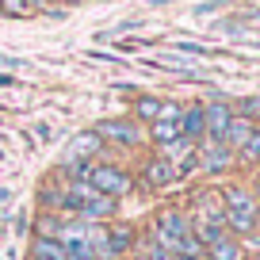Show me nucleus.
Segmentation results:
<instances>
[{
  "label": "nucleus",
  "mask_w": 260,
  "mask_h": 260,
  "mask_svg": "<svg viewBox=\"0 0 260 260\" xmlns=\"http://www.w3.org/2000/svg\"><path fill=\"white\" fill-rule=\"evenodd\" d=\"M222 207H226V230L234 237H249L260 226V203L252 199L249 187H241V184L226 187L222 191Z\"/></svg>",
  "instance_id": "nucleus-1"
},
{
  "label": "nucleus",
  "mask_w": 260,
  "mask_h": 260,
  "mask_svg": "<svg viewBox=\"0 0 260 260\" xmlns=\"http://www.w3.org/2000/svg\"><path fill=\"white\" fill-rule=\"evenodd\" d=\"M84 184H92L96 191L111 195V199H122V195L134 191V176H130L122 165H111V161H92L88 180H84Z\"/></svg>",
  "instance_id": "nucleus-2"
},
{
  "label": "nucleus",
  "mask_w": 260,
  "mask_h": 260,
  "mask_svg": "<svg viewBox=\"0 0 260 260\" xmlns=\"http://www.w3.org/2000/svg\"><path fill=\"white\" fill-rule=\"evenodd\" d=\"M92 130L104 138V146H119V149H134V146L146 142V126L138 119H104Z\"/></svg>",
  "instance_id": "nucleus-3"
},
{
  "label": "nucleus",
  "mask_w": 260,
  "mask_h": 260,
  "mask_svg": "<svg viewBox=\"0 0 260 260\" xmlns=\"http://www.w3.org/2000/svg\"><path fill=\"white\" fill-rule=\"evenodd\" d=\"M104 241H107V260H126L138 252V230L122 222H104Z\"/></svg>",
  "instance_id": "nucleus-4"
},
{
  "label": "nucleus",
  "mask_w": 260,
  "mask_h": 260,
  "mask_svg": "<svg viewBox=\"0 0 260 260\" xmlns=\"http://www.w3.org/2000/svg\"><path fill=\"white\" fill-rule=\"evenodd\" d=\"M187 234H191V218L184 211H161L153 218V237L161 245H169V249H176V241L187 237Z\"/></svg>",
  "instance_id": "nucleus-5"
},
{
  "label": "nucleus",
  "mask_w": 260,
  "mask_h": 260,
  "mask_svg": "<svg viewBox=\"0 0 260 260\" xmlns=\"http://www.w3.org/2000/svg\"><path fill=\"white\" fill-rule=\"evenodd\" d=\"M180 180V172H176V165L169 161V157H149L146 165H142V184L146 187H153V191H165V187H172Z\"/></svg>",
  "instance_id": "nucleus-6"
},
{
  "label": "nucleus",
  "mask_w": 260,
  "mask_h": 260,
  "mask_svg": "<svg viewBox=\"0 0 260 260\" xmlns=\"http://www.w3.org/2000/svg\"><path fill=\"white\" fill-rule=\"evenodd\" d=\"M100 153H104V138H100L96 130H84V134L69 138V146H65L61 161H96Z\"/></svg>",
  "instance_id": "nucleus-7"
},
{
  "label": "nucleus",
  "mask_w": 260,
  "mask_h": 260,
  "mask_svg": "<svg viewBox=\"0 0 260 260\" xmlns=\"http://www.w3.org/2000/svg\"><path fill=\"white\" fill-rule=\"evenodd\" d=\"M230 119H234V107H230V104H222V100L203 104V130H207V138H211V142H222Z\"/></svg>",
  "instance_id": "nucleus-8"
},
{
  "label": "nucleus",
  "mask_w": 260,
  "mask_h": 260,
  "mask_svg": "<svg viewBox=\"0 0 260 260\" xmlns=\"http://www.w3.org/2000/svg\"><path fill=\"white\" fill-rule=\"evenodd\" d=\"M203 260H245V249H241V241H237L234 234H226V237H218V241L207 245Z\"/></svg>",
  "instance_id": "nucleus-9"
},
{
  "label": "nucleus",
  "mask_w": 260,
  "mask_h": 260,
  "mask_svg": "<svg viewBox=\"0 0 260 260\" xmlns=\"http://www.w3.org/2000/svg\"><path fill=\"white\" fill-rule=\"evenodd\" d=\"M180 134H184L187 142H203L207 138V130H203V104L184 107V115H180Z\"/></svg>",
  "instance_id": "nucleus-10"
},
{
  "label": "nucleus",
  "mask_w": 260,
  "mask_h": 260,
  "mask_svg": "<svg viewBox=\"0 0 260 260\" xmlns=\"http://www.w3.org/2000/svg\"><path fill=\"white\" fill-rule=\"evenodd\" d=\"M252 130H256V122L234 111V119H230V126H226V134H222V142H226V146L237 153V149H241L245 142H249V134H252Z\"/></svg>",
  "instance_id": "nucleus-11"
},
{
  "label": "nucleus",
  "mask_w": 260,
  "mask_h": 260,
  "mask_svg": "<svg viewBox=\"0 0 260 260\" xmlns=\"http://www.w3.org/2000/svg\"><path fill=\"white\" fill-rule=\"evenodd\" d=\"M27 260H65V249H61V241H57V237L35 234V237H31V256H27Z\"/></svg>",
  "instance_id": "nucleus-12"
},
{
  "label": "nucleus",
  "mask_w": 260,
  "mask_h": 260,
  "mask_svg": "<svg viewBox=\"0 0 260 260\" xmlns=\"http://www.w3.org/2000/svg\"><path fill=\"white\" fill-rule=\"evenodd\" d=\"M146 134H149V138H153L161 149L184 138V134H180V119H157V122H149V130H146Z\"/></svg>",
  "instance_id": "nucleus-13"
},
{
  "label": "nucleus",
  "mask_w": 260,
  "mask_h": 260,
  "mask_svg": "<svg viewBox=\"0 0 260 260\" xmlns=\"http://www.w3.org/2000/svg\"><path fill=\"white\" fill-rule=\"evenodd\" d=\"M161 107H165V100L138 96V100H134V119H138V122H157V119H161Z\"/></svg>",
  "instance_id": "nucleus-14"
},
{
  "label": "nucleus",
  "mask_w": 260,
  "mask_h": 260,
  "mask_svg": "<svg viewBox=\"0 0 260 260\" xmlns=\"http://www.w3.org/2000/svg\"><path fill=\"white\" fill-rule=\"evenodd\" d=\"M138 256H146V260H172V249H169V245H161L153 234H149L146 241L138 245Z\"/></svg>",
  "instance_id": "nucleus-15"
},
{
  "label": "nucleus",
  "mask_w": 260,
  "mask_h": 260,
  "mask_svg": "<svg viewBox=\"0 0 260 260\" xmlns=\"http://www.w3.org/2000/svg\"><path fill=\"white\" fill-rule=\"evenodd\" d=\"M237 153H241L245 161H260V126H256V130L249 134V142H245V146L237 149Z\"/></svg>",
  "instance_id": "nucleus-16"
},
{
  "label": "nucleus",
  "mask_w": 260,
  "mask_h": 260,
  "mask_svg": "<svg viewBox=\"0 0 260 260\" xmlns=\"http://www.w3.org/2000/svg\"><path fill=\"white\" fill-rule=\"evenodd\" d=\"M237 115H245V119H252V122H256V119H260V96H252V100H241Z\"/></svg>",
  "instance_id": "nucleus-17"
},
{
  "label": "nucleus",
  "mask_w": 260,
  "mask_h": 260,
  "mask_svg": "<svg viewBox=\"0 0 260 260\" xmlns=\"http://www.w3.org/2000/svg\"><path fill=\"white\" fill-rule=\"evenodd\" d=\"M252 199L260 203V176H256V184H252Z\"/></svg>",
  "instance_id": "nucleus-18"
},
{
  "label": "nucleus",
  "mask_w": 260,
  "mask_h": 260,
  "mask_svg": "<svg viewBox=\"0 0 260 260\" xmlns=\"http://www.w3.org/2000/svg\"><path fill=\"white\" fill-rule=\"evenodd\" d=\"M172 260H195V256H180V252H172Z\"/></svg>",
  "instance_id": "nucleus-19"
}]
</instances>
